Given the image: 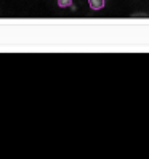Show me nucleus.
Instances as JSON below:
<instances>
[{
    "label": "nucleus",
    "instance_id": "2",
    "mask_svg": "<svg viewBox=\"0 0 149 159\" xmlns=\"http://www.w3.org/2000/svg\"><path fill=\"white\" fill-rule=\"evenodd\" d=\"M58 5H59L61 8L71 7V5H72V0H58Z\"/></svg>",
    "mask_w": 149,
    "mask_h": 159
},
{
    "label": "nucleus",
    "instance_id": "1",
    "mask_svg": "<svg viewBox=\"0 0 149 159\" xmlns=\"http://www.w3.org/2000/svg\"><path fill=\"white\" fill-rule=\"evenodd\" d=\"M106 0H88V5L91 10H101V8L104 7Z\"/></svg>",
    "mask_w": 149,
    "mask_h": 159
}]
</instances>
